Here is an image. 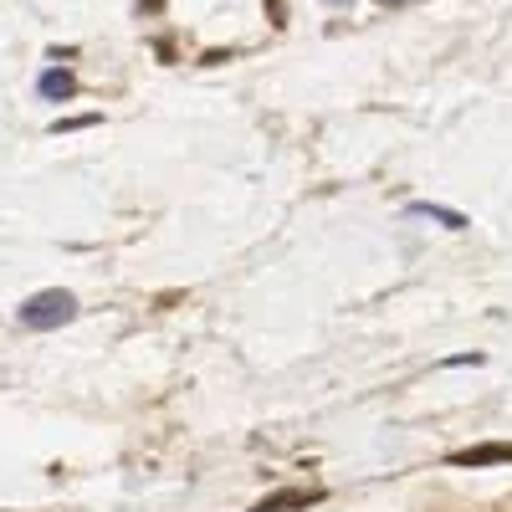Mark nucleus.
I'll list each match as a JSON object with an SVG mask.
<instances>
[{
    "label": "nucleus",
    "instance_id": "obj_1",
    "mask_svg": "<svg viewBox=\"0 0 512 512\" xmlns=\"http://www.w3.org/2000/svg\"><path fill=\"white\" fill-rule=\"evenodd\" d=\"M72 318H77V297L67 287H41L16 308V323L31 328V333H52V328L72 323Z\"/></svg>",
    "mask_w": 512,
    "mask_h": 512
},
{
    "label": "nucleus",
    "instance_id": "obj_2",
    "mask_svg": "<svg viewBox=\"0 0 512 512\" xmlns=\"http://www.w3.org/2000/svg\"><path fill=\"white\" fill-rule=\"evenodd\" d=\"M446 466H461V472H487V466H512V441H482V446H466L451 451Z\"/></svg>",
    "mask_w": 512,
    "mask_h": 512
},
{
    "label": "nucleus",
    "instance_id": "obj_3",
    "mask_svg": "<svg viewBox=\"0 0 512 512\" xmlns=\"http://www.w3.org/2000/svg\"><path fill=\"white\" fill-rule=\"evenodd\" d=\"M328 492L323 487H282V492H267L262 502H251L246 512H308V507H318Z\"/></svg>",
    "mask_w": 512,
    "mask_h": 512
},
{
    "label": "nucleus",
    "instance_id": "obj_4",
    "mask_svg": "<svg viewBox=\"0 0 512 512\" xmlns=\"http://www.w3.org/2000/svg\"><path fill=\"white\" fill-rule=\"evenodd\" d=\"M405 221H436V226H446V231H466V226H472L461 210L436 205V200H410V205H405Z\"/></svg>",
    "mask_w": 512,
    "mask_h": 512
},
{
    "label": "nucleus",
    "instance_id": "obj_5",
    "mask_svg": "<svg viewBox=\"0 0 512 512\" xmlns=\"http://www.w3.org/2000/svg\"><path fill=\"white\" fill-rule=\"evenodd\" d=\"M36 93L47 98V103H67V98H77V77L67 67H47V72L36 77Z\"/></svg>",
    "mask_w": 512,
    "mask_h": 512
},
{
    "label": "nucleus",
    "instance_id": "obj_6",
    "mask_svg": "<svg viewBox=\"0 0 512 512\" xmlns=\"http://www.w3.org/2000/svg\"><path fill=\"white\" fill-rule=\"evenodd\" d=\"M98 123V113H77V118H57L52 123V134H77V128H93Z\"/></svg>",
    "mask_w": 512,
    "mask_h": 512
},
{
    "label": "nucleus",
    "instance_id": "obj_7",
    "mask_svg": "<svg viewBox=\"0 0 512 512\" xmlns=\"http://www.w3.org/2000/svg\"><path fill=\"white\" fill-rule=\"evenodd\" d=\"M466 364H482V354H451L446 369H466Z\"/></svg>",
    "mask_w": 512,
    "mask_h": 512
},
{
    "label": "nucleus",
    "instance_id": "obj_8",
    "mask_svg": "<svg viewBox=\"0 0 512 512\" xmlns=\"http://www.w3.org/2000/svg\"><path fill=\"white\" fill-rule=\"evenodd\" d=\"M164 6V0H139V11H159Z\"/></svg>",
    "mask_w": 512,
    "mask_h": 512
},
{
    "label": "nucleus",
    "instance_id": "obj_9",
    "mask_svg": "<svg viewBox=\"0 0 512 512\" xmlns=\"http://www.w3.org/2000/svg\"><path fill=\"white\" fill-rule=\"evenodd\" d=\"M379 6H405V0H379Z\"/></svg>",
    "mask_w": 512,
    "mask_h": 512
},
{
    "label": "nucleus",
    "instance_id": "obj_10",
    "mask_svg": "<svg viewBox=\"0 0 512 512\" xmlns=\"http://www.w3.org/2000/svg\"><path fill=\"white\" fill-rule=\"evenodd\" d=\"M328 6H344V0H328Z\"/></svg>",
    "mask_w": 512,
    "mask_h": 512
}]
</instances>
